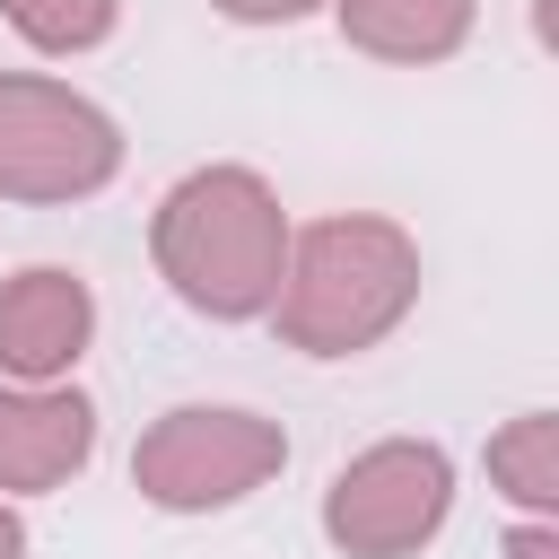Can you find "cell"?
<instances>
[{
    "label": "cell",
    "mask_w": 559,
    "mask_h": 559,
    "mask_svg": "<svg viewBox=\"0 0 559 559\" xmlns=\"http://www.w3.org/2000/svg\"><path fill=\"white\" fill-rule=\"evenodd\" d=\"M419 236L384 210H332L288 227V262H280V297H271V332L297 358H358L376 341H393L419 306Z\"/></svg>",
    "instance_id": "1"
},
{
    "label": "cell",
    "mask_w": 559,
    "mask_h": 559,
    "mask_svg": "<svg viewBox=\"0 0 559 559\" xmlns=\"http://www.w3.org/2000/svg\"><path fill=\"white\" fill-rule=\"evenodd\" d=\"M148 262L183 314L262 323L280 297V262H288V210L271 192V175L218 157V166H192L183 183H166V201L148 218Z\"/></svg>",
    "instance_id": "2"
},
{
    "label": "cell",
    "mask_w": 559,
    "mask_h": 559,
    "mask_svg": "<svg viewBox=\"0 0 559 559\" xmlns=\"http://www.w3.org/2000/svg\"><path fill=\"white\" fill-rule=\"evenodd\" d=\"M288 472V428L245 402H175L131 445V489L157 515H218L245 507Z\"/></svg>",
    "instance_id": "3"
},
{
    "label": "cell",
    "mask_w": 559,
    "mask_h": 559,
    "mask_svg": "<svg viewBox=\"0 0 559 559\" xmlns=\"http://www.w3.org/2000/svg\"><path fill=\"white\" fill-rule=\"evenodd\" d=\"M122 148H131L122 122L87 87L44 70H0V201H26V210L96 201L122 175Z\"/></svg>",
    "instance_id": "4"
},
{
    "label": "cell",
    "mask_w": 559,
    "mask_h": 559,
    "mask_svg": "<svg viewBox=\"0 0 559 559\" xmlns=\"http://www.w3.org/2000/svg\"><path fill=\"white\" fill-rule=\"evenodd\" d=\"M454 515V454L437 437H376L323 480V542L341 559H419Z\"/></svg>",
    "instance_id": "5"
},
{
    "label": "cell",
    "mask_w": 559,
    "mask_h": 559,
    "mask_svg": "<svg viewBox=\"0 0 559 559\" xmlns=\"http://www.w3.org/2000/svg\"><path fill=\"white\" fill-rule=\"evenodd\" d=\"M96 341V288L70 262H26L0 280V384H70Z\"/></svg>",
    "instance_id": "6"
},
{
    "label": "cell",
    "mask_w": 559,
    "mask_h": 559,
    "mask_svg": "<svg viewBox=\"0 0 559 559\" xmlns=\"http://www.w3.org/2000/svg\"><path fill=\"white\" fill-rule=\"evenodd\" d=\"M96 463V402L79 384H0V498L70 489Z\"/></svg>",
    "instance_id": "7"
},
{
    "label": "cell",
    "mask_w": 559,
    "mask_h": 559,
    "mask_svg": "<svg viewBox=\"0 0 559 559\" xmlns=\"http://www.w3.org/2000/svg\"><path fill=\"white\" fill-rule=\"evenodd\" d=\"M332 26L349 52L393 61V70H437L472 44L480 0H332Z\"/></svg>",
    "instance_id": "8"
},
{
    "label": "cell",
    "mask_w": 559,
    "mask_h": 559,
    "mask_svg": "<svg viewBox=\"0 0 559 559\" xmlns=\"http://www.w3.org/2000/svg\"><path fill=\"white\" fill-rule=\"evenodd\" d=\"M489 489L533 515V524H559V411H515L498 437H489Z\"/></svg>",
    "instance_id": "9"
},
{
    "label": "cell",
    "mask_w": 559,
    "mask_h": 559,
    "mask_svg": "<svg viewBox=\"0 0 559 559\" xmlns=\"http://www.w3.org/2000/svg\"><path fill=\"white\" fill-rule=\"evenodd\" d=\"M0 17H9V35H17V44L52 52V61H79V52L114 44L122 0H0Z\"/></svg>",
    "instance_id": "10"
},
{
    "label": "cell",
    "mask_w": 559,
    "mask_h": 559,
    "mask_svg": "<svg viewBox=\"0 0 559 559\" xmlns=\"http://www.w3.org/2000/svg\"><path fill=\"white\" fill-rule=\"evenodd\" d=\"M218 17H236V26H297V17H314V9H332V0H210Z\"/></svg>",
    "instance_id": "11"
},
{
    "label": "cell",
    "mask_w": 559,
    "mask_h": 559,
    "mask_svg": "<svg viewBox=\"0 0 559 559\" xmlns=\"http://www.w3.org/2000/svg\"><path fill=\"white\" fill-rule=\"evenodd\" d=\"M498 559H559V524H533V515H524V524L498 542Z\"/></svg>",
    "instance_id": "12"
},
{
    "label": "cell",
    "mask_w": 559,
    "mask_h": 559,
    "mask_svg": "<svg viewBox=\"0 0 559 559\" xmlns=\"http://www.w3.org/2000/svg\"><path fill=\"white\" fill-rule=\"evenodd\" d=\"M0 559H26V515L0 498Z\"/></svg>",
    "instance_id": "13"
}]
</instances>
